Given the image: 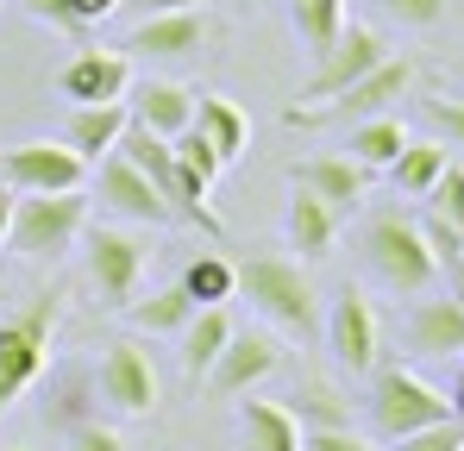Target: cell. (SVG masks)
I'll use <instances>...</instances> for the list:
<instances>
[{"label":"cell","instance_id":"1","mask_svg":"<svg viewBox=\"0 0 464 451\" xmlns=\"http://www.w3.org/2000/svg\"><path fill=\"white\" fill-rule=\"evenodd\" d=\"M57 326H63V295H57V289H38L19 313L0 320V414L44 376Z\"/></svg>","mask_w":464,"mask_h":451},{"label":"cell","instance_id":"2","mask_svg":"<svg viewBox=\"0 0 464 451\" xmlns=\"http://www.w3.org/2000/svg\"><path fill=\"white\" fill-rule=\"evenodd\" d=\"M88 201L82 188H57V195H13V226H6V251L32 257V264H57L88 226Z\"/></svg>","mask_w":464,"mask_h":451},{"label":"cell","instance_id":"3","mask_svg":"<svg viewBox=\"0 0 464 451\" xmlns=\"http://www.w3.org/2000/svg\"><path fill=\"white\" fill-rule=\"evenodd\" d=\"M238 289H245V301H251L270 326H283V332H295V339H314V332H320V295H314L302 264H289V257H251V264L238 270Z\"/></svg>","mask_w":464,"mask_h":451},{"label":"cell","instance_id":"4","mask_svg":"<svg viewBox=\"0 0 464 451\" xmlns=\"http://www.w3.org/2000/svg\"><path fill=\"white\" fill-rule=\"evenodd\" d=\"M364 257H371V270L383 276L395 295H427V289H433V276H440V264H433V251H427L420 226L408 220L401 207L371 214V226H364Z\"/></svg>","mask_w":464,"mask_h":451},{"label":"cell","instance_id":"5","mask_svg":"<svg viewBox=\"0 0 464 451\" xmlns=\"http://www.w3.org/2000/svg\"><path fill=\"white\" fill-rule=\"evenodd\" d=\"M408 82H414V63L389 51L377 70H364L352 88H339L333 101L289 107L283 120H289V126H308V132H314V126H358V120H371V113H389V101H401V94H408Z\"/></svg>","mask_w":464,"mask_h":451},{"label":"cell","instance_id":"6","mask_svg":"<svg viewBox=\"0 0 464 451\" xmlns=\"http://www.w3.org/2000/svg\"><path fill=\"white\" fill-rule=\"evenodd\" d=\"M446 414H452V401H446L427 376L401 370V364L377 370V382H371V420H377L383 439H401V433H414V427H433V420H446Z\"/></svg>","mask_w":464,"mask_h":451},{"label":"cell","instance_id":"7","mask_svg":"<svg viewBox=\"0 0 464 451\" xmlns=\"http://www.w3.org/2000/svg\"><path fill=\"white\" fill-rule=\"evenodd\" d=\"M383 57H389L383 32H377V25H364V19H345V25H339V38L314 57V75H308V88H302L295 101H302V107H308V101H333L339 88H352L364 70H377Z\"/></svg>","mask_w":464,"mask_h":451},{"label":"cell","instance_id":"8","mask_svg":"<svg viewBox=\"0 0 464 451\" xmlns=\"http://www.w3.org/2000/svg\"><path fill=\"white\" fill-rule=\"evenodd\" d=\"M0 182L13 195H57V188H82L88 182V163L70 145H51V139H25V145L0 150Z\"/></svg>","mask_w":464,"mask_h":451},{"label":"cell","instance_id":"9","mask_svg":"<svg viewBox=\"0 0 464 451\" xmlns=\"http://www.w3.org/2000/svg\"><path fill=\"white\" fill-rule=\"evenodd\" d=\"M326 351L339 358V370L364 376L377 370V351H383V320H377V307L364 301V289H339L333 307H326Z\"/></svg>","mask_w":464,"mask_h":451},{"label":"cell","instance_id":"10","mask_svg":"<svg viewBox=\"0 0 464 451\" xmlns=\"http://www.w3.org/2000/svg\"><path fill=\"white\" fill-rule=\"evenodd\" d=\"M82 232H88V283L101 289V301L126 307L145 276V245L120 226H82Z\"/></svg>","mask_w":464,"mask_h":451},{"label":"cell","instance_id":"11","mask_svg":"<svg viewBox=\"0 0 464 451\" xmlns=\"http://www.w3.org/2000/svg\"><path fill=\"white\" fill-rule=\"evenodd\" d=\"M283 370V345L264 332V326H232V339H227V351L214 358V370H208V382H214V395H251L264 376H276Z\"/></svg>","mask_w":464,"mask_h":451},{"label":"cell","instance_id":"12","mask_svg":"<svg viewBox=\"0 0 464 451\" xmlns=\"http://www.w3.org/2000/svg\"><path fill=\"white\" fill-rule=\"evenodd\" d=\"M101 401H113L120 414H151L157 408V364L139 339H113L101 358Z\"/></svg>","mask_w":464,"mask_h":451},{"label":"cell","instance_id":"13","mask_svg":"<svg viewBox=\"0 0 464 451\" xmlns=\"http://www.w3.org/2000/svg\"><path fill=\"white\" fill-rule=\"evenodd\" d=\"M113 150H120V157H126V163H132V169H139V176L157 188V201L169 207V220H188V226H195L188 201H182L176 157H169V139H163V132H151V126H132V120H126V132H120V145H113Z\"/></svg>","mask_w":464,"mask_h":451},{"label":"cell","instance_id":"14","mask_svg":"<svg viewBox=\"0 0 464 451\" xmlns=\"http://www.w3.org/2000/svg\"><path fill=\"white\" fill-rule=\"evenodd\" d=\"M208 44V13L201 6H176V13H145L120 51H139V57H195Z\"/></svg>","mask_w":464,"mask_h":451},{"label":"cell","instance_id":"15","mask_svg":"<svg viewBox=\"0 0 464 451\" xmlns=\"http://www.w3.org/2000/svg\"><path fill=\"white\" fill-rule=\"evenodd\" d=\"M57 88L88 107V101H126V88H132V63H126V51H101V44H82L76 57L63 63L57 75Z\"/></svg>","mask_w":464,"mask_h":451},{"label":"cell","instance_id":"16","mask_svg":"<svg viewBox=\"0 0 464 451\" xmlns=\"http://www.w3.org/2000/svg\"><path fill=\"white\" fill-rule=\"evenodd\" d=\"M94 201L101 207H113L120 220H139V226H169V207L157 201V188L120 157V150H107L101 157V182H94Z\"/></svg>","mask_w":464,"mask_h":451},{"label":"cell","instance_id":"17","mask_svg":"<svg viewBox=\"0 0 464 451\" xmlns=\"http://www.w3.org/2000/svg\"><path fill=\"white\" fill-rule=\"evenodd\" d=\"M289 182H295V188H308V195H320L333 214H345V207H358V201H364L371 169H364V163H352V157H308V163H295V169H289Z\"/></svg>","mask_w":464,"mask_h":451},{"label":"cell","instance_id":"18","mask_svg":"<svg viewBox=\"0 0 464 451\" xmlns=\"http://www.w3.org/2000/svg\"><path fill=\"white\" fill-rule=\"evenodd\" d=\"M126 120H132V126H151L163 139H176V132H188V120H195V94L176 88V82H132V88H126Z\"/></svg>","mask_w":464,"mask_h":451},{"label":"cell","instance_id":"19","mask_svg":"<svg viewBox=\"0 0 464 451\" xmlns=\"http://www.w3.org/2000/svg\"><path fill=\"white\" fill-rule=\"evenodd\" d=\"M283 238H289V251H302V264H314V257L333 251V238H339V214H333L320 195L295 188L289 207H283Z\"/></svg>","mask_w":464,"mask_h":451},{"label":"cell","instance_id":"20","mask_svg":"<svg viewBox=\"0 0 464 451\" xmlns=\"http://www.w3.org/2000/svg\"><path fill=\"white\" fill-rule=\"evenodd\" d=\"M120 132H126V101H88L63 120V145L76 150L82 163H101L120 145Z\"/></svg>","mask_w":464,"mask_h":451},{"label":"cell","instance_id":"21","mask_svg":"<svg viewBox=\"0 0 464 451\" xmlns=\"http://www.w3.org/2000/svg\"><path fill=\"white\" fill-rule=\"evenodd\" d=\"M408 345L414 358H459L464 351V301H420L408 320Z\"/></svg>","mask_w":464,"mask_h":451},{"label":"cell","instance_id":"22","mask_svg":"<svg viewBox=\"0 0 464 451\" xmlns=\"http://www.w3.org/2000/svg\"><path fill=\"white\" fill-rule=\"evenodd\" d=\"M208 145H214V157L220 163H232V157H245V145H251V120L232 107L227 94H201L195 101V120H188Z\"/></svg>","mask_w":464,"mask_h":451},{"label":"cell","instance_id":"23","mask_svg":"<svg viewBox=\"0 0 464 451\" xmlns=\"http://www.w3.org/2000/svg\"><path fill=\"white\" fill-rule=\"evenodd\" d=\"M227 339H232L227 307H220V301H214V307H195V313H188V326H182V370L201 382V376L214 370V358L227 351Z\"/></svg>","mask_w":464,"mask_h":451},{"label":"cell","instance_id":"24","mask_svg":"<svg viewBox=\"0 0 464 451\" xmlns=\"http://www.w3.org/2000/svg\"><path fill=\"white\" fill-rule=\"evenodd\" d=\"M238 427H245V451H302V420L283 401H245Z\"/></svg>","mask_w":464,"mask_h":451},{"label":"cell","instance_id":"25","mask_svg":"<svg viewBox=\"0 0 464 451\" xmlns=\"http://www.w3.org/2000/svg\"><path fill=\"white\" fill-rule=\"evenodd\" d=\"M401 145H408V126H401L395 113H371V120H358V126H352L345 157H352V163H364V169H389Z\"/></svg>","mask_w":464,"mask_h":451},{"label":"cell","instance_id":"26","mask_svg":"<svg viewBox=\"0 0 464 451\" xmlns=\"http://www.w3.org/2000/svg\"><path fill=\"white\" fill-rule=\"evenodd\" d=\"M446 157H452V150L440 145V139H408V145L395 150L389 176H395V188H401V195H414V201H420V195L433 188V176L446 169Z\"/></svg>","mask_w":464,"mask_h":451},{"label":"cell","instance_id":"27","mask_svg":"<svg viewBox=\"0 0 464 451\" xmlns=\"http://www.w3.org/2000/svg\"><path fill=\"white\" fill-rule=\"evenodd\" d=\"M289 25H295L302 51L320 57L339 38V25H345V0H289Z\"/></svg>","mask_w":464,"mask_h":451},{"label":"cell","instance_id":"28","mask_svg":"<svg viewBox=\"0 0 464 451\" xmlns=\"http://www.w3.org/2000/svg\"><path fill=\"white\" fill-rule=\"evenodd\" d=\"M176 289L195 301V307H214V301H232V289H238V270H232L227 257H195V264L182 270V283H176Z\"/></svg>","mask_w":464,"mask_h":451},{"label":"cell","instance_id":"29","mask_svg":"<svg viewBox=\"0 0 464 451\" xmlns=\"http://www.w3.org/2000/svg\"><path fill=\"white\" fill-rule=\"evenodd\" d=\"M126 313H132V326L139 332H182L188 326V313H195V301L182 295V289H157L151 301H126Z\"/></svg>","mask_w":464,"mask_h":451},{"label":"cell","instance_id":"30","mask_svg":"<svg viewBox=\"0 0 464 451\" xmlns=\"http://www.w3.org/2000/svg\"><path fill=\"white\" fill-rule=\"evenodd\" d=\"M420 201H427V214H433V220H446V226H459V232H464V163L446 157V169L433 176V188H427Z\"/></svg>","mask_w":464,"mask_h":451},{"label":"cell","instance_id":"31","mask_svg":"<svg viewBox=\"0 0 464 451\" xmlns=\"http://www.w3.org/2000/svg\"><path fill=\"white\" fill-rule=\"evenodd\" d=\"M289 414H295V420H308V427H352V408H345L326 382H302Z\"/></svg>","mask_w":464,"mask_h":451},{"label":"cell","instance_id":"32","mask_svg":"<svg viewBox=\"0 0 464 451\" xmlns=\"http://www.w3.org/2000/svg\"><path fill=\"white\" fill-rule=\"evenodd\" d=\"M395 451H464V427L446 414V420H433V427H414V433H401V439H389Z\"/></svg>","mask_w":464,"mask_h":451},{"label":"cell","instance_id":"33","mask_svg":"<svg viewBox=\"0 0 464 451\" xmlns=\"http://www.w3.org/2000/svg\"><path fill=\"white\" fill-rule=\"evenodd\" d=\"M414 226H420V238H427V251H433V264H440V270L464 251V232H459V226L433 220V214H427V220H414Z\"/></svg>","mask_w":464,"mask_h":451},{"label":"cell","instance_id":"34","mask_svg":"<svg viewBox=\"0 0 464 451\" xmlns=\"http://www.w3.org/2000/svg\"><path fill=\"white\" fill-rule=\"evenodd\" d=\"M377 6H383L395 25H440L452 0H377Z\"/></svg>","mask_w":464,"mask_h":451},{"label":"cell","instance_id":"35","mask_svg":"<svg viewBox=\"0 0 464 451\" xmlns=\"http://www.w3.org/2000/svg\"><path fill=\"white\" fill-rule=\"evenodd\" d=\"M302 451H371V439L352 433V427H308L302 433Z\"/></svg>","mask_w":464,"mask_h":451},{"label":"cell","instance_id":"36","mask_svg":"<svg viewBox=\"0 0 464 451\" xmlns=\"http://www.w3.org/2000/svg\"><path fill=\"white\" fill-rule=\"evenodd\" d=\"M427 120H433V132H440V139H452V145H464V101H452V94L427 101Z\"/></svg>","mask_w":464,"mask_h":451},{"label":"cell","instance_id":"37","mask_svg":"<svg viewBox=\"0 0 464 451\" xmlns=\"http://www.w3.org/2000/svg\"><path fill=\"white\" fill-rule=\"evenodd\" d=\"M19 6H25L32 19H44L51 32H82V25H76V13H70V0H19Z\"/></svg>","mask_w":464,"mask_h":451},{"label":"cell","instance_id":"38","mask_svg":"<svg viewBox=\"0 0 464 451\" xmlns=\"http://www.w3.org/2000/svg\"><path fill=\"white\" fill-rule=\"evenodd\" d=\"M70 451H126V439H120L113 427H94V420H88V427L70 433Z\"/></svg>","mask_w":464,"mask_h":451},{"label":"cell","instance_id":"39","mask_svg":"<svg viewBox=\"0 0 464 451\" xmlns=\"http://www.w3.org/2000/svg\"><path fill=\"white\" fill-rule=\"evenodd\" d=\"M70 13H76V25L88 32V25H101L107 13H120V0H70Z\"/></svg>","mask_w":464,"mask_h":451},{"label":"cell","instance_id":"40","mask_svg":"<svg viewBox=\"0 0 464 451\" xmlns=\"http://www.w3.org/2000/svg\"><path fill=\"white\" fill-rule=\"evenodd\" d=\"M120 6H139V19H145V13H176V6H201V0H120Z\"/></svg>","mask_w":464,"mask_h":451},{"label":"cell","instance_id":"41","mask_svg":"<svg viewBox=\"0 0 464 451\" xmlns=\"http://www.w3.org/2000/svg\"><path fill=\"white\" fill-rule=\"evenodd\" d=\"M440 276L452 283V301H464V251H459V257H452V264H446V270H440Z\"/></svg>","mask_w":464,"mask_h":451},{"label":"cell","instance_id":"42","mask_svg":"<svg viewBox=\"0 0 464 451\" xmlns=\"http://www.w3.org/2000/svg\"><path fill=\"white\" fill-rule=\"evenodd\" d=\"M6 226H13V188L0 182V245H6Z\"/></svg>","mask_w":464,"mask_h":451},{"label":"cell","instance_id":"43","mask_svg":"<svg viewBox=\"0 0 464 451\" xmlns=\"http://www.w3.org/2000/svg\"><path fill=\"white\" fill-rule=\"evenodd\" d=\"M446 401H452V420L464 427V370H459V382H452V395H446Z\"/></svg>","mask_w":464,"mask_h":451},{"label":"cell","instance_id":"44","mask_svg":"<svg viewBox=\"0 0 464 451\" xmlns=\"http://www.w3.org/2000/svg\"><path fill=\"white\" fill-rule=\"evenodd\" d=\"M0 451H32V446H0Z\"/></svg>","mask_w":464,"mask_h":451}]
</instances>
